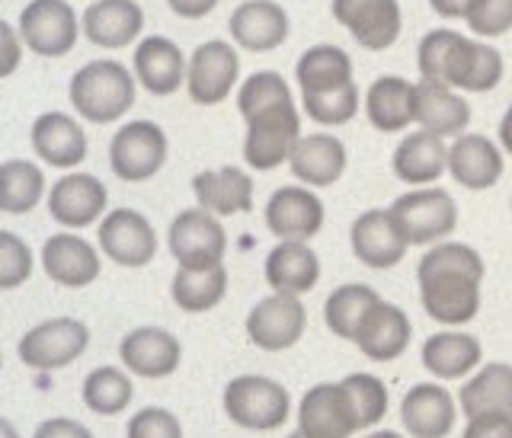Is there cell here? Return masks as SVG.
I'll list each match as a JSON object with an SVG mask.
<instances>
[{
  "mask_svg": "<svg viewBox=\"0 0 512 438\" xmlns=\"http://www.w3.org/2000/svg\"><path fill=\"white\" fill-rule=\"evenodd\" d=\"M288 438H308V435H304V432H301V429H298V432H295V435H288Z\"/></svg>",
  "mask_w": 512,
  "mask_h": 438,
  "instance_id": "11a10c76",
  "label": "cell"
},
{
  "mask_svg": "<svg viewBox=\"0 0 512 438\" xmlns=\"http://www.w3.org/2000/svg\"><path fill=\"white\" fill-rule=\"evenodd\" d=\"M87 346H90V330L84 323L74 317H55V320L39 323V327H32L20 339L16 352H20L26 368L55 371L80 359V355L87 352Z\"/></svg>",
  "mask_w": 512,
  "mask_h": 438,
  "instance_id": "52a82bcc",
  "label": "cell"
},
{
  "mask_svg": "<svg viewBox=\"0 0 512 438\" xmlns=\"http://www.w3.org/2000/svg\"><path fill=\"white\" fill-rule=\"evenodd\" d=\"M199 208L212 215H237L253 208V180L237 167L205 170L192 180Z\"/></svg>",
  "mask_w": 512,
  "mask_h": 438,
  "instance_id": "f1b7e54d",
  "label": "cell"
},
{
  "mask_svg": "<svg viewBox=\"0 0 512 438\" xmlns=\"http://www.w3.org/2000/svg\"><path fill=\"white\" fill-rule=\"evenodd\" d=\"M109 192L90 173H68L48 192V215L61 227H90L106 212Z\"/></svg>",
  "mask_w": 512,
  "mask_h": 438,
  "instance_id": "2e32d148",
  "label": "cell"
},
{
  "mask_svg": "<svg viewBox=\"0 0 512 438\" xmlns=\"http://www.w3.org/2000/svg\"><path fill=\"white\" fill-rule=\"evenodd\" d=\"M365 438H404V435H397V432H375V435H365Z\"/></svg>",
  "mask_w": 512,
  "mask_h": 438,
  "instance_id": "db71d44e",
  "label": "cell"
},
{
  "mask_svg": "<svg viewBox=\"0 0 512 438\" xmlns=\"http://www.w3.org/2000/svg\"><path fill=\"white\" fill-rule=\"evenodd\" d=\"M292 173L295 180L308 186H333L346 170V148L340 138H333L327 132L308 135L295 144L292 151Z\"/></svg>",
  "mask_w": 512,
  "mask_h": 438,
  "instance_id": "4dcf8cb0",
  "label": "cell"
},
{
  "mask_svg": "<svg viewBox=\"0 0 512 438\" xmlns=\"http://www.w3.org/2000/svg\"><path fill=\"white\" fill-rule=\"evenodd\" d=\"M23 58V39L7 20H0V77H10L16 68H20Z\"/></svg>",
  "mask_w": 512,
  "mask_h": 438,
  "instance_id": "7dc6e473",
  "label": "cell"
},
{
  "mask_svg": "<svg viewBox=\"0 0 512 438\" xmlns=\"http://www.w3.org/2000/svg\"><path fill=\"white\" fill-rule=\"evenodd\" d=\"M365 116L378 132H400L416 122V87L404 77H378L365 90Z\"/></svg>",
  "mask_w": 512,
  "mask_h": 438,
  "instance_id": "1f68e13d",
  "label": "cell"
},
{
  "mask_svg": "<svg viewBox=\"0 0 512 438\" xmlns=\"http://www.w3.org/2000/svg\"><path fill=\"white\" fill-rule=\"evenodd\" d=\"M448 170L464 189H490L503 176V154L487 135H458L448 151Z\"/></svg>",
  "mask_w": 512,
  "mask_h": 438,
  "instance_id": "4316f807",
  "label": "cell"
},
{
  "mask_svg": "<svg viewBox=\"0 0 512 438\" xmlns=\"http://www.w3.org/2000/svg\"><path fill=\"white\" fill-rule=\"evenodd\" d=\"M77 13L68 0H29L20 13V39L29 52L61 58L77 45Z\"/></svg>",
  "mask_w": 512,
  "mask_h": 438,
  "instance_id": "9c48e42d",
  "label": "cell"
},
{
  "mask_svg": "<svg viewBox=\"0 0 512 438\" xmlns=\"http://www.w3.org/2000/svg\"><path fill=\"white\" fill-rule=\"evenodd\" d=\"M404 426L416 438H445L455 426V403L439 384H416L404 397Z\"/></svg>",
  "mask_w": 512,
  "mask_h": 438,
  "instance_id": "f546056e",
  "label": "cell"
},
{
  "mask_svg": "<svg viewBox=\"0 0 512 438\" xmlns=\"http://www.w3.org/2000/svg\"><path fill=\"white\" fill-rule=\"evenodd\" d=\"M119 355H122L125 368L138 378H167L180 368L183 346H180V339L167 330L141 327L122 339Z\"/></svg>",
  "mask_w": 512,
  "mask_h": 438,
  "instance_id": "ac0fdd59",
  "label": "cell"
},
{
  "mask_svg": "<svg viewBox=\"0 0 512 438\" xmlns=\"http://www.w3.org/2000/svg\"><path fill=\"white\" fill-rule=\"evenodd\" d=\"M407 247L410 243L404 231L397 227L391 208L388 212H384V208H372V212L359 215L356 224H352V250H356V256L372 269L397 266L400 259H404Z\"/></svg>",
  "mask_w": 512,
  "mask_h": 438,
  "instance_id": "d6986e66",
  "label": "cell"
},
{
  "mask_svg": "<svg viewBox=\"0 0 512 438\" xmlns=\"http://www.w3.org/2000/svg\"><path fill=\"white\" fill-rule=\"evenodd\" d=\"M330 10L365 52H384L400 36L397 0H333Z\"/></svg>",
  "mask_w": 512,
  "mask_h": 438,
  "instance_id": "5bb4252c",
  "label": "cell"
},
{
  "mask_svg": "<svg viewBox=\"0 0 512 438\" xmlns=\"http://www.w3.org/2000/svg\"><path fill=\"white\" fill-rule=\"evenodd\" d=\"M464 438H512V413H477L471 416Z\"/></svg>",
  "mask_w": 512,
  "mask_h": 438,
  "instance_id": "bcb514c9",
  "label": "cell"
},
{
  "mask_svg": "<svg viewBox=\"0 0 512 438\" xmlns=\"http://www.w3.org/2000/svg\"><path fill=\"white\" fill-rule=\"evenodd\" d=\"M0 365H4V355H0Z\"/></svg>",
  "mask_w": 512,
  "mask_h": 438,
  "instance_id": "9f6ffc18",
  "label": "cell"
},
{
  "mask_svg": "<svg viewBox=\"0 0 512 438\" xmlns=\"http://www.w3.org/2000/svg\"><path fill=\"white\" fill-rule=\"evenodd\" d=\"M320 279V263L314 250L301 240H282L276 250L266 256V282L279 295H304Z\"/></svg>",
  "mask_w": 512,
  "mask_h": 438,
  "instance_id": "83f0119b",
  "label": "cell"
},
{
  "mask_svg": "<svg viewBox=\"0 0 512 438\" xmlns=\"http://www.w3.org/2000/svg\"><path fill=\"white\" fill-rule=\"evenodd\" d=\"M231 36L244 52H276L288 39V13L276 0H244L231 13Z\"/></svg>",
  "mask_w": 512,
  "mask_h": 438,
  "instance_id": "ffe728a7",
  "label": "cell"
},
{
  "mask_svg": "<svg viewBox=\"0 0 512 438\" xmlns=\"http://www.w3.org/2000/svg\"><path fill=\"white\" fill-rule=\"evenodd\" d=\"M167 4L183 20H202V16H208L218 7V0H167Z\"/></svg>",
  "mask_w": 512,
  "mask_h": 438,
  "instance_id": "681fc988",
  "label": "cell"
},
{
  "mask_svg": "<svg viewBox=\"0 0 512 438\" xmlns=\"http://www.w3.org/2000/svg\"><path fill=\"white\" fill-rule=\"evenodd\" d=\"M32 151L45 164H52L58 170H71L87 157V135L64 112H45V116L32 122Z\"/></svg>",
  "mask_w": 512,
  "mask_h": 438,
  "instance_id": "d4e9b609",
  "label": "cell"
},
{
  "mask_svg": "<svg viewBox=\"0 0 512 438\" xmlns=\"http://www.w3.org/2000/svg\"><path fill=\"white\" fill-rule=\"evenodd\" d=\"M228 237L218 218L205 208H189L180 212L170 224V253L176 256V263L183 269H208L218 266Z\"/></svg>",
  "mask_w": 512,
  "mask_h": 438,
  "instance_id": "30bf717a",
  "label": "cell"
},
{
  "mask_svg": "<svg viewBox=\"0 0 512 438\" xmlns=\"http://www.w3.org/2000/svg\"><path fill=\"white\" fill-rule=\"evenodd\" d=\"M298 426L308 438H349L359 432L356 407L346 384H317L301 400Z\"/></svg>",
  "mask_w": 512,
  "mask_h": 438,
  "instance_id": "9a60e30c",
  "label": "cell"
},
{
  "mask_svg": "<svg viewBox=\"0 0 512 438\" xmlns=\"http://www.w3.org/2000/svg\"><path fill=\"white\" fill-rule=\"evenodd\" d=\"M445 167H448V151H445L442 138L432 132H413L400 141L394 151L397 180H404L410 186L436 183Z\"/></svg>",
  "mask_w": 512,
  "mask_h": 438,
  "instance_id": "d6a6232c",
  "label": "cell"
},
{
  "mask_svg": "<svg viewBox=\"0 0 512 438\" xmlns=\"http://www.w3.org/2000/svg\"><path fill=\"white\" fill-rule=\"evenodd\" d=\"M391 215H394L400 231H404L407 243H416V247L442 240L445 234H452L455 224H458L455 199L448 196L445 189H436V186L400 196L391 205Z\"/></svg>",
  "mask_w": 512,
  "mask_h": 438,
  "instance_id": "ba28073f",
  "label": "cell"
},
{
  "mask_svg": "<svg viewBox=\"0 0 512 438\" xmlns=\"http://www.w3.org/2000/svg\"><path fill=\"white\" fill-rule=\"evenodd\" d=\"M416 122L423 125V132H432L439 138H455L468 128L471 106L452 87L442 84V80L423 77L416 84Z\"/></svg>",
  "mask_w": 512,
  "mask_h": 438,
  "instance_id": "cb8c5ba5",
  "label": "cell"
},
{
  "mask_svg": "<svg viewBox=\"0 0 512 438\" xmlns=\"http://www.w3.org/2000/svg\"><path fill=\"white\" fill-rule=\"evenodd\" d=\"M167 160V135L164 128L138 119L122 125L109 144V167L125 183H144L164 167Z\"/></svg>",
  "mask_w": 512,
  "mask_h": 438,
  "instance_id": "8992f818",
  "label": "cell"
},
{
  "mask_svg": "<svg viewBox=\"0 0 512 438\" xmlns=\"http://www.w3.org/2000/svg\"><path fill=\"white\" fill-rule=\"evenodd\" d=\"M343 384L349 391L352 407H356L359 429L381 423L384 413H388V387H384L375 375H349Z\"/></svg>",
  "mask_w": 512,
  "mask_h": 438,
  "instance_id": "b9f144b4",
  "label": "cell"
},
{
  "mask_svg": "<svg viewBox=\"0 0 512 438\" xmlns=\"http://www.w3.org/2000/svg\"><path fill=\"white\" fill-rule=\"evenodd\" d=\"M464 20L477 36H503L512 29V0H474Z\"/></svg>",
  "mask_w": 512,
  "mask_h": 438,
  "instance_id": "ee69618b",
  "label": "cell"
},
{
  "mask_svg": "<svg viewBox=\"0 0 512 438\" xmlns=\"http://www.w3.org/2000/svg\"><path fill=\"white\" fill-rule=\"evenodd\" d=\"M228 291V272L224 266H208V269H176L170 295L183 307L186 314H205L224 298Z\"/></svg>",
  "mask_w": 512,
  "mask_h": 438,
  "instance_id": "e575fe53",
  "label": "cell"
},
{
  "mask_svg": "<svg viewBox=\"0 0 512 438\" xmlns=\"http://www.w3.org/2000/svg\"><path fill=\"white\" fill-rule=\"evenodd\" d=\"M410 333L413 330H410L407 314L400 311V307H394V304L378 301L372 311L365 314V320L359 323L356 339H352V343L365 352V359L391 362V359H400V355L407 352Z\"/></svg>",
  "mask_w": 512,
  "mask_h": 438,
  "instance_id": "44dd1931",
  "label": "cell"
},
{
  "mask_svg": "<svg viewBox=\"0 0 512 438\" xmlns=\"http://www.w3.org/2000/svg\"><path fill=\"white\" fill-rule=\"evenodd\" d=\"M84 36L100 48L132 45L144 29V13L135 0H93L84 10Z\"/></svg>",
  "mask_w": 512,
  "mask_h": 438,
  "instance_id": "603a6c76",
  "label": "cell"
},
{
  "mask_svg": "<svg viewBox=\"0 0 512 438\" xmlns=\"http://www.w3.org/2000/svg\"><path fill=\"white\" fill-rule=\"evenodd\" d=\"M378 301H381L378 291L368 285H340L327 298V307H324L327 327L340 339H356L359 323Z\"/></svg>",
  "mask_w": 512,
  "mask_h": 438,
  "instance_id": "f35d334b",
  "label": "cell"
},
{
  "mask_svg": "<svg viewBox=\"0 0 512 438\" xmlns=\"http://www.w3.org/2000/svg\"><path fill=\"white\" fill-rule=\"evenodd\" d=\"M237 109L247 122L244 160L253 170H276L292 160L301 141V119L282 74L256 71L247 77L237 93Z\"/></svg>",
  "mask_w": 512,
  "mask_h": 438,
  "instance_id": "6da1fadb",
  "label": "cell"
},
{
  "mask_svg": "<svg viewBox=\"0 0 512 438\" xmlns=\"http://www.w3.org/2000/svg\"><path fill=\"white\" fill-rule=\"evenodd\" d=\"M224 410H228L231 423H237L240 429L272 432L285 426L292 400H288V391L282 384L269 378L244 375L224 387Z\"/></svg>",
  "mask_w": 512,
  "mask_h": 438,
  "instance_id": "5b68a950",
  "label": "cell"
},
{
  "mask_svg": "<svg viewBox=\"0 0 512 438\" xmlns=\"http://www.w3.org/2000/svg\"><path fill=\"white\" fill-rule=\"evenodd\" d=\"M128 438H183V426L170 410H138L128 423Z\"/></svg>",
  "mask_w": 512,
  "mask_h": 438,
  "instance_id": "f6af8a7d",
  "label": "cell"
},
{
  "mask_svg": "<svg viewBox=\"0 0 512 438\" xmlns=\"http://www.w3.org/2000/svg\"><path fill=\"white\" fill-rule=\"evenodd\" d=\"M45 196V176L29 160H7L0 164V212L26 215Z\"/></svg>",
  "mask_w": 512,
  "mask_h": 438,
  "instance_id": "74e56055",
  "label": "cell"
},
{
  "mask_svg": "<svg viewBox=\"0 0 512 438\" xmlns=\"http://www.w3.org/2000/svg\"><path fill=\"white\" fill-rule=\"evenodd\" d=\"M32 438H93L87 426H80L77 419H45V423L36 429V435Z\"/></svg>",
  "mask_w": 512,
  "mask_h": 438,
  "instance_id": "c3c4849f",
  "label": "cell"
},
{
  "mask_svg": "<svg viewBox=\"0 0 512 438\" xmlns=\"http://www.w3.org/2000/svg\"><path fill=\"white\" fill-rule=\"evenodd\" d=\"M237 74H240V58L228 42L212 39L199 45L186 68V90L192 96V103L215 106L221 100H228V93L237 84Z\"/></svg>",
  "mask_w": 512,
  "mask_h": 438,
  "instance_id": "8fae6325",
  "label": "cell"
},
{
  "mask_svg": "<svg viewBox=\"0 0 512 438\" xmlns=\"http://www.w3.org/2000/svg\"><path fill=\"white\" fill-rule=\"evenodd\" d=\"M416 64L423 77L468 93H487L503 80L500 52L484 42L464 39L455 29H436L423 36Z\"/></svg>",
  "mask_w": 512,
  "mask_h": 438,
  "instance_id": "3957f363",
  "label": "cell"
},
{
  "mask_svg": "<svg viewBox=\"0 0 512 438\" xmlns=\"http://www.w3.org/2000/svg\"><path fill=\"white\" fill-rule=\"evenodd\" d=\"M32 275V253L26 240L10 231H0V291L20 288Z\"/></svg>",
  "mask_w": 512,
  "mask_h": 438,
  "instance_id": "7bdbcfd3",
  "label": "cell"
},
{
  "mask_svg": "<svg viewBox=\"0 0 512 438\" xmlns=\"http://www.w3.org/2000/svg\"><path fill=\"white\" fill-rule=\"evenodd\" d=\"M480 279H484V259L468 243H442L429 250L416 269L426 314L445 327L474 320L480 307Z\"/></svg>",
  "mask_w": 512,
  "mask_h": 438,
  "instance_id": "7a4b0ae2",
  "label": "cell"
},
{
  "mask_svg": "<svg viewBox=\"0 0 512 438\" xmlns=\"http://www.w3.org/2000/svg\"><path fill=\"white\" fill-rule=\"evenodd\" d=\"M100 250L125 269H141L157 256V234L151 221L132 208H116L100 224Z\"/></svg>",
  "mask_w": 512,
  "mask_h": 438,
  "instance_id": "7c38bea8",
  "label": "cell"
},
{
  "mask_svg": "<svg viewBox=\"0 0 512 438\" xmlns=\"http://www.w3.org/2000/svg\"><path fill=\"white\" fill-rule=\"evenodd\" d=\"M42 269L48 272V279L64 288H87L100 275V256L84 237L55 234L42 247Z\"/></svg>",
  "mask_w": 512,
  "mask_h": 438,
  "instance_id": "7402d4cb",
  "label": "cell"
},
{
  "mask_svg": "<svg viewBox=\"0 0 512 438\" xmlns=\"http://www.w3.org/2000/svg\"><path fill=\"white\" fill-rule=\"evenodd\" d=\"M301 100H304V112L317 125H343L359 112V87L356 80H349V84L327 93H301Z\"/></svg>",
  "mask_w": 512,
  "mask_h": 438,
  "instance_id": "60d3db41",
  "label": "cell"
},
{
  "mask_svg": "<svg viewBox=\"0 0 512 438\" xmlns=\"http://www.w3.org/2000/svg\"><path fill=\"white\" fill-rule=\"evenodd\" d=\"M266 224L279 240L308 243L324 227V202L304 186H282L266 205Z\"/></svg>",
  "mask_w": 512,
  "mask_h": 438,
  "instance_id": "e0dca14e",
  "label": "cell"
},
{
  "mask_svg": "<svg viewBox=\"0 0 512 438\" xmlns=\"http://www.w3.org/2000/svg\"><path fill=\"white\" fill-rule=\"evenodd\" d=\"M132 394H135V387H132V381H128V375L119 368H112V365L90 371L87 381H84L87 410L100 413V416L122 413L128 403H132Z\"/></svg>",
  "mask_w": 512,
  "mask_h": 438,
  "instance_id": "ab89813d",
  "label": "cell"
},
{
  "mask_svg": "<svg viewBox=\"0 0 512 438\" xmlns=\"http://www.w3.org/2000/svg\"><path fill=\"white\" fill-rule=\"evenodd\" d=\"M298 84L301 93H327L352 80V61L336 45H314L298 61Z\"/></svg>",
  "mask_w": 512,
  "mask_h": 438,
  "instance_id": "d590c367",
  "label": "cell"
},
{
  "mask_svg": "<svg viewBox=\"0 0 512 438\" xmlns=\"http://www.w3.org/2000/svg\"><path fill=\"white\" fill-rule=\"evenodd\" d=\"M429 4L439 16H445V20H461V16H468L474 0H429Z\"/></svg>",
  "mask_w": 512,
  "mask_h": 438,
  "instance_id": "f907efd6",
  "label": "cell"
},
{
  "mask_svg": "<svg viewBox=\"0 0 512 438\" xmlns=\"http://www.w3.org/2000/svg\"><path fill=\"white\" fill-rule=\"evenodd\" d=\"M71 106L93 125L119 122L135 106V77L119 61H90L71 77Z\"/></svg>",
  "mask_w": 512,
  "mask_h": 438,
  "instance_id": "277c9868",
  "label": "cell"
},
{
  "mask_svg": "<svg viewBox=\"0 0 512 438\" xmlns=\"http://www.w3.org/2000/svg\"><path fill=\"white\" fill-rule=\"evenodd\" d=\"M500 141H503V148L512 154V106H509V112H506L503 122H500Z\"/></svg>",
  "mask_w": 512,
  "mask_h": 438,
  "instance_id": "816d5d0a",
  "label": "cell"
},
{
  "mask_svg": "<svg viewBox=\"0 0 512 438\" xmlns=\"http://www.w3.org/2000/svg\"><path fill=\"white\" fill-rule=\"evenodd\" d=\"M135 77L154 96H170L186 80V58L176 42L164 36H148L135 48Z\"/></svg>",
  "mask_w": 512,
  "mask_h": 438,
  "instance_id": "484cf974",
  "label": "cell"
},
{
  "mask_svg": "<svg viewBox=\"0 0 512 438\" xmlns=\"http://www.w3.org/2000/svg\"><path fill=\"white\" fill-rule=\"evenodd\" d=\"M461 410L477 413H512V365L493 362L461 387Z\"/></svg>",
  "mask_w": 512,
  "mask_h": 438,
  "instance_id": "8d00e7d4",
  "label": "cell"
},
{
  "mask_svg": "<svg viewBox=\"0 0 512 438\" xmlns=\"http://www.w3.org/2000/svg\"><path fill=\"white\" fill-rule=\"evenodd\" d=\"M0 438H20V432H16L13 423H10V419H4V416H0Z\"/></svg>",
  "mask_w": 512,
  "mask_h": 438,
  "instance_id": "f5cc1de1",
  "label": "cell"
},
{
  "mask_svg": "<svg viewBox=\"0 0 512 438\" xmlns=\"http://www.w3.org/2000/svg\"><path fill=\"white\" fill-rule=\"evenodd\" d=\"M480 362V343L468 333H436L423 346V365L442 381L464 378Z\"/></svg>",
  "mask_w": 512,
  "mask_h": 438,
  "instance_id": "836d02e7",
  "label": "cell"
},
{
  "mask_svg": "<svg viewBox=\"0 0 512 438\" xmlns=\"http://www.w3.org/2000/svg\"><path fill=\"white\" fill-rule=\"evenodd\" d=\"M304 323H308L304 304L295 295H279L276 291V295L263 298L250 311L247 336H250V343L263 352H285L301 339Z\"/></svg>",
  "mask_w": 512,
  "mask_h": 438,
  "instance_id": "4fadbf2b",
  "label": "cell"
}]
</instances>
